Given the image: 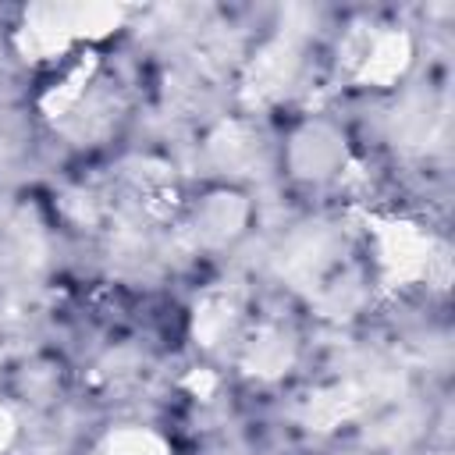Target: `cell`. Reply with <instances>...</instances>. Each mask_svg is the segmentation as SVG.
I'll use <instances>...</instances> for the list:
<instances>
[]
</instances>
